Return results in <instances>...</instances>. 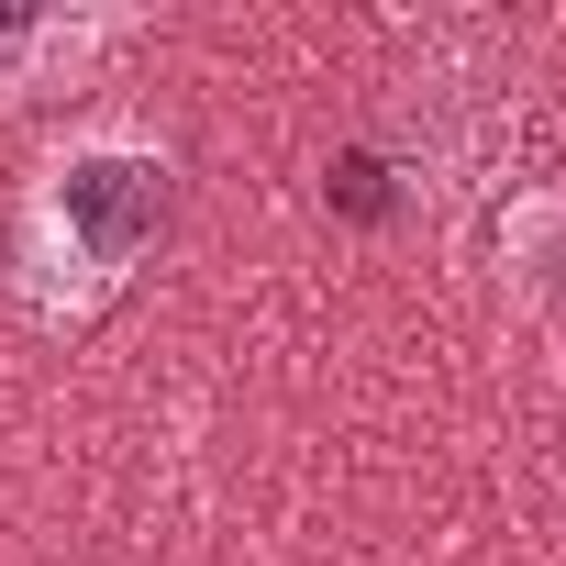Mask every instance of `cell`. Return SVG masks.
I'll use <instances>...</instances> for the list:
<instances>
[{"label":"cell","mask_w":566,"mask_h":566,"mask_svg":"<svg viewBox=\"0 0 566 566\" xmlns=\"http://www.w3.org/2000/svg\"><path fill=\"white\" fill-rule=\"evenodd\" d=\"M167 211H178V156L145 123H78L67 145H45L23 222H12L23 301L45 323H101L134 290V266L156 255Z\"/></svg>","instance_id":"1"},{"label":"cell","mask_w":566,"mask_h":566,"mask_svg":"<svg viewBox=\"0 0 566 566\" xmlns=\"http://www.w3.org/2000/svg\"><path fill=\"white\" fill-rule=\"evenodd\" d=\"M123 34H134V12H0V101L78 90Z\"/></svg>","instance_id":"2"},{"label":"cell","mask_w":566,"mask_h":566,"mask_svg":"<svg viewBox=\"0 0 566 566\" xmlns=\"http://www.w3.org/2000/svg\"><path fill=\"white\" fill-rule=\"evenodd\" d=\"M500 277H511V301H533V312L566 323V189H511V211H500Z\"/></svg>","instance_id":"3"},{"label":"cell","mask_w":566,"mask_h":566,"mask_svg":"<svg viewBox=\"0 0 566 566\" xmlns=\"http://www.w3.org/2000/svg\"><path fill=\"white\" fill-rule=\"evenodd\" d=\"M334 200L378 222V211H389V167H378V156H345V167H334Z\"/></svg>","instance_id":"4"}]
</instances>
